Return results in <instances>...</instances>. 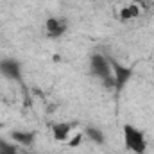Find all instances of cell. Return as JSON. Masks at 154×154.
Segmentation results:
<instances>
[{
  "label": "cell",
  "mask_w": 154,
  "mask_h": 154,
  "mask_svg": "<svg viewBox=\"0 0 154 154\" xmlns=\"http://www.w3.org/2000/svg\"><path fill=\"white\" fill-rule=\"evenodd\" d=\"M45 27H47V34H48L50 38H59V36H63V34L66 32V29H68L65 18H54V16L47 20Z\"/></svg>",
  "instance_id": "277c9868"
},
{
  "label": "cell",
  "mask_w": 154,
  "mask_h": 154,
  "mask_svg": "<svg viewBox=\"0 0 154 154\" xmlns=\"http://www.w3.org/2000/svg\"><path fill=\"white\" fill-rule=\"evenodd\" d=\"M91 142H95L97 145H102L104 142H106V136H104V133L99 129V127H93V125H90L88 129H86V133H84Z\"/></svg>",
  "instance_id": "ba28073f"
},
{
  "label": "cell",
  "mask_w": 154,
  "mask_h": 154,
  "mask_svg": "<svg viewBox=\"0 0 154 154\" xmlns=\"http://www.w3.org/2000/svg\"><path fill=\"white\" fill-rule=\"evenodd\" d=\"M0 74L5 75L7 79H20V74H22L20 63L14 59H2L0 61Z\"/></svg>",
  "instance_id": "8992f818"
},
{
  "label": "cell",
  "mask_w": 154,
  "mask_h": 154,
  "mask_svg": "<svg viewBox=\"0 0 154 154\" xmlns=\"http://www.w3.org/2000/svg\"><path fill=\"white\" fill-rule=\"evenodd\" d=\"M11 138H13L18 145L31 147L32 142H34V133H31V131H13V133H11Z\"/></svg>",
  "instance_id": "52a82bcc"
},
{
  "label": "cell",
  "mask_w": 154,
  "mask_h": 154,
  "mask_svg": "<svg viewBox=\"0 0 154 154\" xmlns=\"http://www.w3.org/2000/svg\"><path fill=\"white\" fill-rule=\"evenodd\" d=\"M127 7H129V11H131V16H133V20L140 16V5H138V2H133V4H129Z\"/></svg>",
  "instance_id": "7c38bea8"
},
{
  "label": "cell",
  "mask_w": 154,
  "mask_h": 154,
  "mask_svg": "<svg viewBox=\"0 0 154 154\" xmlns=\"http://www.w3.org/2000/svg\"><path fill=\"white\" fill-rule=\"evenodd\" d=\"M122 133H124V143H125L127 151H131L134 154H145L147 140H145L143 131H140L138 127H134L131 124H124Z\"/></svg>",
  "instance_id": "7a4b0ae2"
},
{
  "label": "cell",
  "mask_w": 154,
  "mask_h": 154,
  "mask_svg": "<svg viewBox=\"0 0 154 154\" xmlns=\"http://www.w3.org/2000/svg\"><path fill=\"white\" fill-rule=\"evenodd\" d=\"M90 68H91L93 75L99 77L106 88L115 90V79H113V70L109 65V57H106L102 54H93L90 59Z\"/></svg>",
  "instance_id": "6da1fadb"
},
{
  "label": "cell",
  "mask_w": 154,
  "mask_h": 154,
  "mask_svg": "<svg viewBox=\"0 0 154 154\" xmlns=\"http://www.w3.org/2000/svg\"><path fill=\"white\" fill-rule=\"evenodd\" d=\"M82 138H84V133H77V134H72L70 138H68V147L70 149H75V147H79L81 143H82Z\"/></svg>",
  "instance_id": "30bf717a"
},
{
  "label": "cell",
  "mask_w": 154,
  "mask_h": 154,
  "mask_svg": "<svg viewBox=\"0 0 154 154\" xmlns=\"http://www.w3.org/2000/svg\"><path fill=\"white\" fill-rule=\"evenodd\" d=\"M74 131V124L68 122H57L52 125V136L56 142H68V138L72 136Z\"/></svg>",
  "instance_id": "5b68a950"
},
{
  "label": "cell",
  "mask_w": 154,
  "mask_h": 154,
  "mask_svg": "<svg viewBox=\"0 0 154 154\" xmlns=\"http://www.w3.org/2000/svg\"><path fill=\"white\" fill-rule=\"evenodd\" d=\"M118 18H120V22H129V20H133V16H131V11H129V7H127V5H124V7L120 9V14H118Z\"/></svg>",
  "instance_id": "8fae6325"
},
{
  "label": "cell",
  "mask_w": 154,
  "mask_h": 154,
  "mask_svg": "<svg viewBox=\"0 0 154 154\" xmlns=\"http://www.w3.org/2000/svg\"><path fill=\"white\" fill-rule=\"evenodd\" d=\"M109 65H111V70H113L115 90H116V91H120V90L127 84V81L133 77V68H129V66H124V65L116 63L115 59H111V57H109Z\"/></svg>",
  "instance_id": "3957f363"
},
{
  "label": "cell",
  "mask_w": 154,
  "mask_h": 154,
  "mask_svg": "<svg viewBox=\"0 0 154 154\" xmlns=\"http://www.w3.org/2000/svg\"><path fill=\"white\" fill-rule=\"evenodd\" d=\"M0 154H18V145H13L0 138Z\"/></svg>",
  "instance_id": "9c48e42d"
}]
</instances>
